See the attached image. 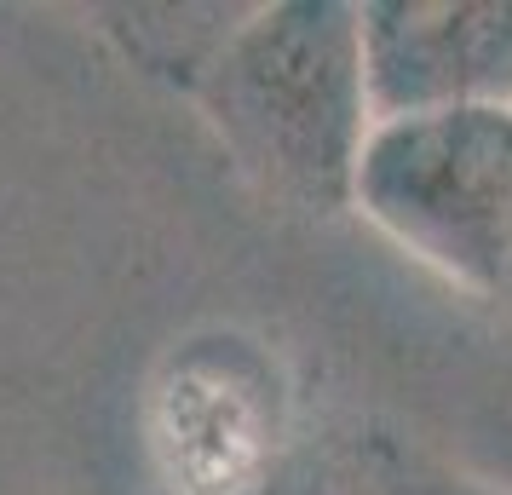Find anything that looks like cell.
Wrapping results in <instances>:
<instances>
[{"instance_id":"5","label":"cell","mask_w":512,"mask_h":495,"mask_svg":"<svg viewBox=\"0 0 512 495\" xmlns=\"http://www.w3.org/2000/svg\"><path fill=\"white\" fill-rule=\"evenodd\" d=\"M254 6H93L98 29L116 41V52L150 81H167L179 93H196L213 58L225 52L242 18Z\"/></svg>"},{"instance_id":"3","label":"cell","mask_w":512,"mask_h":495,"mask_svg":"<svg viewBox=\"0 0 512 495\" xmlns=\"http://www.w3.org/2000/svg\"><path fill=\"white\" fill-rule=\"evenodd\" d=\"M144 444L167 495H259L288 467L277 357L225 329L179 340L150 380Z\"/></svg>"},{"instance_id":"7","label":"cell","mask_w":512,"mask_h":495,"mask_svg":"<svg viewBox=\"0 0 512 495\" xmlns=\"http://www.w3.org/2000/svg\"><path fill=\"white\" fill-rule=\"evenodd\" d=\"M259 495H340V490H328V484H305V478H300L294 467H282V472H277V478H271V484H265Z\"/></svg>"},{"instance_id":"2","label":"cell","mask_w":512,"mask_h":495,"mask_svg":"<svg viewBox=\"0 0 512 495\" xmlns=\"http://www.w3.org/2000/svg\"><path fill=\"white\" fill-rule=\"evenodd\" d=\"M351 213L466 294L512 283V104L374 121Z\"/></svg>"},{"instance_id":"6","label":"cell","mask_w":512,"mask_h":495,"mask_svg":"<svg viewBox=\"0 0 512 495\" xmlns=\"http://www.w3.org/2000/svg\"><path fill=\"white\" fill-rule=\"evenodd\" d=\"M357 472H363V495H507L466 472H449L420 449L392 444V438H374L357 449Z\"/></svg>"},{"instance_id":"4","label":"cell","mask_w":512,"mask_h":495,"mask_svg":"<svg viewBox=\"0 0 512 495\" xmlns=\"http://www.w3.org/2000/svg\"><path fill=\"white\" fill-rule=\"evenodd\" d=\"M374 121L512 104V0H363Z\"/></svg>"},{"instance_id":"1","label":"cell","mask_w":512,"mask_h":495,"mask_svg":"<svg viewBox=\"0 0 512 495\" xmlns=\"http://www.w3.org/2000/svg\"><path fill=\"white\" fill-rule=\"evenodd\" d=\"M190 104L248 179L294 213H346L374 133L363 18L351 0L254 6Z\"/></svg>"}]
</instances>
